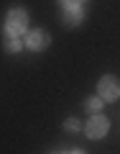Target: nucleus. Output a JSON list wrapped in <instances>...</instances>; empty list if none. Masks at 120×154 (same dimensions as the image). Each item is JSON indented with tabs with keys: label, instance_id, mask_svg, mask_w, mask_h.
Wrapping results in <instances>:
<instances>
[{
	"label": "nucleus",
	"instance_id": "6",
	"mask_svg": "<svg viewBox=\"0 0 120 154\" xmlns=\"http://www.w3.org/2000/svg\"><path fill=\"white\" fill-rule=\"evenodd\" d=\"M3 46H5L8 54H18V51H21V41H18V36H8Z\"/></svg>",
	"mask_w": 120,
	"mask_h": 154
},
{
	"label": "nucleus",
	"instance_id": "7",
	"mask_svg": "<svg viewBox=\"0 0 120 154\" xmlns=\"http://www.w3.org/2000/svg\"><path fill=\"white\" fill-rule=\"evenodd\" d=\"M84 108H87L89 113H100V110H102V98H89L87 103H84Z\"/></svg>",
	"mask_w": 120,
	"mask_h": 154
},
{
	"label": "nucleus",
	"instance_id": "8",
	"mask_svg": "<svg viewBox=\"0 0 120 154\" xmlns=\"http://www.w3.org/2000/svg\"><path fill=\"white\" fill-rule=\"evenodd\" d=\"M64 128L66 131H79V121H77V118H69V121L64 123Z\"/></svg>",
	"mask_w": 120,
	"mask_h": 154
},
{
	"label": "nucleus",
	"instance_id": "3",
	"mask_svg": "<svg viewBox=\"0 0 120 154\" xmlns=\"http://www.w3.org/2000/svg\"><path fill=\"white\" fill-rule=\"evenodd\" d=\"M100 98H102V100H110V103L120 98V82L115 80L113 75H107V77L100 80Z\"/></svg>",
	"mask_w": 120,
	"mask_h": 154
},
{
	"label": "nucleus",
	"instance_id": "9",
	"mask_svg": "<svg viewBox=\"0 0 120 154\" xmlns=\"http://www.w3.org/2000/svg\"><path fill=\"white\" fill-rule=\"evenodd\" d=\"M66 154H87V152H82V149H72V152H66Z\"/></svg>",
	"mask_w": 120,
	"mask_h": 154
},
{
	"label": "nucleus",
	"instance_id": "4",
	"mask_svg": "<svg viewBox=\"0 0 120 154\" xmlns=\"http://www.w3.org/2000/svg\"><path fill=\"white\" fill-rule=\"evenodd\" d=\"M107 128H110L107 118H102L100 113H95V118H89V123L84 126V131H87L89 139H102L105 134H107Z\"/></svg>",
	"mask_w": 120,
	"mask_h": 154
},
{
	"label": "nucleus",
	"instance_id": "2",
	"mask_svg": "<svg viewBox=\"0 0 120 154\" xmlns=\"http://www.w3.org/2000/svg\"><path fill=\"white\" fill-rule=\"evenodd\" d=\"M61 11H64V23L66 26H77L82 21V5L79 0H59Z\"/></svg>",
	"mask_w": 120,
	"mask_h": 154
},
{
	"label": "nucleus",
	"instance_id": "1",
	"mask_svg": "<svg viewBox=\"0 0 120 154\" xmlns=\"http://www.w3.org/2000/svg\"><path fill=\"white\" fill-rule=\"evenodd\" d=\"M28 26V16L23 8H13L5 18V36H21Z\"/></svg>",
	"mask_w": 120,
	"mask_h": 154
},
{
	"label": "nucleus",
	"instance_id": "5",
	"mask_svg": "<svg viewBox=\"0 0 120 154\" xmlns=\"http://www.w3.org/2000/svg\"><path fill=\"white\" fill-rule=\"evenodd\" d=\"M26 44H28V49L41 51V49H46V46H49V33H46V31H41V28H36V31H31V33H28Z\"/></svg>",
	"mask_w": 120,
	"mask_h": 154
}]
</instances>
